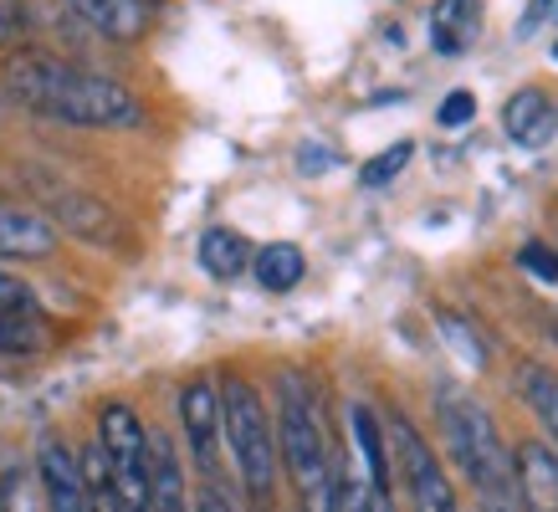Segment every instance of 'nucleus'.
Returning <instances> with one entry per match:
<instances>
[{
    "label": "nucleus",
    "instance_id": "obj_10",
    "mask_svg": "<svg viewBox=\"0 0 558 512\" xmlns=\"http://www.w3.org/2000/svg\"><path fill=\"white\" fill-rule=\"evenodd\" d=\"M41 487H47V512H87L83 466L62 441L41 446Z\"/></svg>",
    "mask_w": 558,
    "mask_h": 512
},
{
    "label": "nucleus",
    "instance_id": "obj_16",
    "mask_svg": "<svg viewBox=\"0 0 558 512\" xmlns=\"http://www.w3.org/2000/svg\"><path fill=\"white\" fill-rule=\"evenodd\" d=\"M201 267L210 277H220V282H231V277H241L252 267V241L241 231H231V225H210L201 236Z\"/></svg>",
    "mask_w": 558,
    "mask_h": 512
},
{
    "label": "nucleus",
    "instance_id": "obj_24",
    "mask_svg": "<svg viewBox=\"0 0 558 512\" xmlns=\"http://www.w3.org/2000/svg\"><path fill=\"white\" fill-rule=\"evenodd\" d=\"M518 261H523V267L538 277V282H558V252H554V246H543V241H527L523 252H518Z\"/></svg>",
    "mask_w": 558,
    "mask_h": 512
},
{
    "label": "nucleus",
    "instance_id": "obj_19",
    "mask_svg": "<svg viewBox=\"0 0 558 512\" xmlns=\"http://www.w3.org/2000/svg\"><path fill=\"white\" fill-rule=\"evenodd\" d=\"M47 343V328L32 313H0V354H36Z\"/></svg>",
    "mask_w": 558,
    "mask_h": 512
},
{
    "label": "nucleus",
    "instance_id": "obj_15",
    "mask_svg": "<svg viewBox=\"0 0 558 512\" xmlns=\"http://www.w3.org/2000/svg\"><path fill=\"white\" fill-rule=\"evenodd\" d=\"M349 426H354V446H359V461H364V481L369 492L389 497V446H385V426L369 405H354L349 410Z\"/></svg>",
    "mask_w": 558,
    "mask_h": 512
},
{
    "label": "nucleus",
    "instance_id": "obj_9",
    "mask_svg": "<svg viewBox=\"0 0 558 512\" xmlns=\"http://www.w3.org/2000/svg\"><path fill=\"white\" fill-rule=\"evenodd\" d=\"M518 502L523 512H558V456L543 441L518 446Z\"/></svg>",
    "mask_w": 558,
    "mask_h": 512
},
{
    "label": "nucleus",
    "instance_id": "obj_12",
    "mask_svg": "<svg viewBox=\"0 0 558 512\" xmlns=\"http://www.w3.org/2000/svg\"><path fill=\"white\" fill-rule=\"evenodd\" d=\"M482 32V5L476 0H436L430 5V47L440 57H461Z\"/></svg>",
    "mask_w": 558,
    "mask_h": 512
},
{
    "label": "nucleus",
    "instance_id": "obj_23",
    "mask_svg": "<svg viewBox=\"0 0 558 512\" xmlns=\"http://www.w3.org/2000/svg\"><path fill=\"white\" fill-rule=\"evenodd\" d=\"M440 129H466V123L476 119V98L466 93V87H457V93H446V102H440Z\"/></svg>",
    "mask_w": 558,
    "mask_h": 512
},
{
    "label": "nucleus",
    "instance_id": "obj_8",
    "mask_svg": "<svg viewBox=\"0 0 558 512\" xmlns=\"http://www.w3.org/2000/svg\"><path fill=\"white\" fill-rule=\"evenodd\" d=\"M502 129H508L512 144L523 149H538L558 134V108L543 87H518L508 102H502Z\"/></svg>",
    "mask_w": 558,
    "mask_h": 512
},
{
    "label": "nucleus",
    "instance_id": "obj_4",
    "mask_svg": "<svg viewBox=\"0 0 558 512\" xmlns=\"http://www.w3.org/2000/svg\"><path fill=\"white\" fill-rule=\"evenodd\" d=\"M216 390H220V436L231 446L241 487L256 502H271V492H277V430L267 420L262 390L241 375H226Z\"/></svg>",
    "mask_w": 558,
    "mask_h": 512
},
{
    "label": "nucleus",
    "instance_id": "obj_25",
    "mask_svg": "<svg viewBox=\"0 0 558 512\" xmlns=\"http://www.w3.org/2000/svg\"><path fill=\"white\" fill-rule=\"evenodd\" d=\"M195 508H201V512H241L236 502H231V497L220 492L216 481H205V487H201V497H195Z\"/></svg>",
    "mask_w": 558,
    "mask_h": 512
},
{
    "label": "nucleus",
    "instance_id": "obj_13",
    "mask_svg": "<svg viewBox=\"0 0 558 512\" xmlns=\"http://www.w3.org/2000/svg\"><path fill=\"white\" fill-rule=\"evenodd\" d=\"M57 252V225L36 210L0 205V256H51Z\"/></svg>",
    "mask_w": 558,
    "mask_h": 512
},
{
    "label": "nucleus",
    "instance_id": "obj_6",
    "mask_svg": "<svg viewBox=\"0 0 558 512\" xmlns=\"http://www.w3.org/2000/svg\"><path fill=\"white\" fill-rule=\"evenodd\" d=\"M379 426H385V446H389V456H395V477H400L405 497L415 502V512H461L446 466H440V456L430 451V441L415 430V420H410L405 410H389Z\"/></svg>",
    "mask_w": 558,
    "mask_h": 512
},
{
    "label": "nucleus",
    "instance_id": "obj_27",
    "mask_svg": "<svg viewBox=\"0 0 558 512\" xmlns=\"http://www.w3.org/2000/svg\"><path fill=\"white\" fill-rule=\"evenodd\" d=\"M533 21H558V0H533V16H527V26Z\"/></svg>",
    "mask_w": 558,
    "mask_h": 512
},
{
    "label": "nucleus",
    "instance_id": "obj_26",
    "mask_svg": "<svg viewBox=\"0 0 558 512\" xmlns=\"http://www.w3.org/2000/svg\"><path fill=\"white\" fill-rule=\"evenodd\" d=\"M359 512H395V508H389V497H379V492H369V487H364V497H359Z\"/></svg>",
    "mask_w": 558,
    "mask_h": 512
},
{
    "label": "nucleus",
    "instance_id": "obj_1",
    "mask_svg": "<svg viewBox=\"0 0 558 512\" xmlns=\"http://www.w3.org/2000/svg\"><path fill=\"white\" fill-rule=\"evenodd\" d=\"M5 83L32 113L72 123V129H138L144 123V102L129 87H119L102 72L72 68L62 57H47V51L11 57Z\"/></svg>",
    "mask_w": 558,
    "mask_h": 512
},
{
    "label": "nucleus",
    "instance_id": "obj_7",
    "mask_svg": "<svg viewBox=\"0 0 558 512\" xmlns=\"http://www.w3.org/2000/svg\"><path fill=\"white\" fill-rule=\"evenodd\" d=\"M180 426H185L190 456L205 472V481L216 477V451H220V390L210 379H190L180 390Z\"/></svg>",
    "mask_w": 558,
    "mask_h": 512
},
{
    "label": "nucleus",
    "instance_id": "obj_14",
    "mask_svg": "<svg viewBox=\"0 0 558 512\" xmlns=\"http://www.w3.org/2000/svg\"><path fill=\"white\" fill-rule=\"evenodd\" d=\"M72 11L93 26V32L113 36V41H134L149 26V5L144 0H68Z\"/></svg>",
    "mask_w": 558,
    "mask_h": 512
},
{
    "label": "nucleus",
    "instance_id": "obj_3",
    "mask_svg": "<svg viewBox=\"0 0 558 512\" xmlns=\"http://www.w3.org/2000/svg\"><path fill=\"white\" fill-rule=\"evenodd\" d=\"M440 436L451 446L457 466L482 492V502H518V456L508 451L497 420L476 400L440 390Z\"/></svg>",
    "mask_w": 558,
    "mask_h": 512
},
{
    "label": "nucleus",
    "instance_id": "obj_11",
    "mask_svg": "<svg viewBox=\"0 0 558 512\" xmlns=\"http://www.w3.org/2000/svg\"><path fill=\"white\" fill-rule=\"evenodd\" d=\"M149 512H190L185 466L170 436H149Z\"/></svg>",
    "mask_w": 558,
    "mask_h": 512
},
{
    "label": "nucleus",
    "instance_id": "obj_18",
    "mask_svg": "<svg viewBox=\"0 0 558 512\" xmlns=\"http://www.w3.org/2000/svg\"><path fill=\"white\" fill-rule=\"evenodd\" d=\"M523 400L533 405V415L554 430V441H558V375H554V369L527 364V369H523Z\"/></svg>",
    "mask_w": 558,
    "mask_h": 512
},
{
    "label": "nucleus",
    "instance_id": "obj_17",
    "mask_svg": "<svg viewBox=\"0 0 558 512\" xmlns=\"http://www.w3.org/2000/svg\"><path fill=\"white\" fill-rule=\"evenodd\" d=\"M252 272H256V288L292 292L298 282H303V272H307V256L298 252L292 241H267V246L252 256Z\"/></svg>",
    "mask_w": 558,
    "mask_h": 512
},
{
    "label": "nucleus",
    "instance_id": "obj_5",
    "mask_svg": "<svg viewBox=\"0 0 558 512\" xmlns=\"http://www.w3.org/2000/svg\"><path fill=\"white\" fill-rule=\"evenodd\" d=\"M98 446L108 456V477H113V508L149 512V430L134 415V405L108 400L98 410Z\"/></svg>",
    "mask_w": 558,
    "mask_h": 512
},
{
    "label": "nucleus",
    "instance_id": "obj_29",
    "mask_svg": "<svg viewBox=\"0 0 558 512\" xmlns=\"http://www.w3.org/2000/svg\"><path fill=\"white\" fill-rule=\"evenodd\" d=\"M554 57H558V47H554Z\"/></svg>",
    "mask_w": 558,
    "mask_h": 512
},
{
    "label": "nucleus",
    "instance_id": "obj_20",
    "mask_svg": "<svg viewBox=\"0 0 558 512\" xmlns=\"http://www.w3.org/2000/svg\"><path fill=\"white\" fill-rule=\"evenodd\" d=\"M57 216H62L68 231H77V236H108V231H113L108 210H102L98 200H87V195H62V200H57Z\"/></svg>",
    "mask_w": 558,
    "mask_h": 512
},
{
    "label": "nucleus",
    "instance_id": "obj_2",
    "mask_svg": "<svg viewBox=\"0 0 558 512\" xmlns=\"http://www.w3.org/2000/svg\"><path fill=\"white\" fill-rule=\"evenodd\" d=\"M277 466H288L292 487L303 497L307 512H333V477H339V461L328 451L323 436L318 405L307 394L303 375H282L277 379Z\"/></svg>",
    "mask_w": 558,
    "mask_h": 512
},
{
    "label": "nucleus",
    "instance_id": "obj_22",
    "mask_svg": "<svg viewBox=\"0 0 558 512\" xmlns=\"http://www.w3.org/2000/svg\"><path fill=\"white\" fill-rule=\"evenodd\" d=\"M0 313H32V318H41L36 313V292L11 272H0Z\"/></svg>",
    "mask_w": 558,
    "mask_h": 512
},
{
    "label": "nucleus",
    "instance_id": "obj_28",
    "mask_svg": "<svg viewBox=\"0 0 558 512\" xmlns=\"http://www.w3.org/2000/svg\"><path fill=\"white\" fill-rule=\"evenodd\" d=\"M5 36H11V16L0 11V47H5Z\"/></svg>",
    "mask_w": 558,
    "mask_h": 512
},
{
    "label": "nucleus",
    "instance_id": "obj_21",
    "mask_svg": "<svg viewBox=\"0 0 558 512\" xmlns=\"http://www.w3.org/2000/svg\"><path fill=\"white\" fill-rule=\"evenodd\" d=\"M410 154H415V144H395V149H385L374 164H364V174H359V180H364V185H385V180H395V174L405 170Z\"/></svg>",
    "mask_w": 558,
    "mask_h": 512
}]
</instances>
